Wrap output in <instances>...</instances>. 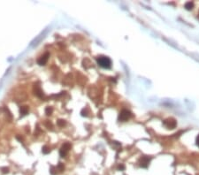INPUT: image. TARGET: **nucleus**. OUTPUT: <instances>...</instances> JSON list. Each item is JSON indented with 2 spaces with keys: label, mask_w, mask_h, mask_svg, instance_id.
Listing matches in <instances>:
<instances>
[{
  "label": "nucleus",
  "mask_w": 199,
  "mask_h": 175,
  "mask_svg": "<svg viewBox=\"0 0 199 175\" xmlns=\"http://www.w3.org/2000/svg\"><path fill=\"white\" fill-rule=\"evenodd\" d=\"M52 111H53V109H52V107H51V106H48V107L45 108V114L48 115V116H49V115H51Z\"/></svg>",
  "instance_id": "9"
},
{
  "label": "nucleus",
  "mask_w": 199,
  "mask_h": 175,
  "mask_svg": "<svg viewBox=\"0 0 199 175\" xmlns=\"http://www.w3.org/2000/svg\"><path fill=\"white\" fill-rule=\"evenodd\" d=\"M49 57H50V54L48 52H46L45 54L42 55L38 59H37V64L40 66H44L45 64L47 63L48 59H49Z\"/></svg>",
  "instance_id": "5"
},
{
  "label": "nucleus",
  "mask_w": 199,
  "mask_h": 175,
  "mask_svg": "<svg viewBox=\"0 0 199 175\" xmlns=\"http://www.w3.org/2000/svg\"><path fill=\"white\" fill-rule=\"evenodd\" d=\"M33 90H34V94L36 95L37 97H42L43 95V90L41 89V88H40L38 85H35V86H34V89H33Z\"/></svg>",
  "instance_id": "7"
},
{
  "label": "nucleus",
  "mask_w": 199,
  "mask_h": 175,
  "mask_svg": "<svg viewBox=\"0 0 199 175\" xmlns=\"http://www.w3.org/2000/svg\"><path fill=\"white\" fill-rule=\"evenodd\" d=\"M57 124H58V126L62 127V126H64L66 125V121H65L64 119H58V122H57Z\"/></svg>",
  "instance_id": "13"
},
{
  "label": "nucleus",
  "mask_w": 199,
  "mask_h": 175,
  "mask_svg": "<svg viewBox=\"0 0 199 175\" xmlns=\"http://www.w3.org/2000/svg\"><path fill=\"white\" fill-rule=\"evenodd\" d=\"M196 144H197V145L199 146V135H198V136L196 137Z\"/></svg>",
  "instance_id": "19"
},
{
  "label": "nucleus",
  "mask_w": 199,
  "mask_h": 175,
  "mask_svg": "<svg viewBox=\"0 0 199 175\" xmlns=\"http://www.w3.org/2000/svg\"><path fill=\"white\" fill-rule=\"evenodd\" d=\"M193 6H194V4L192 2H188V3L185 4V8L187 10H191L193 8Z\"/></svg>",
  "instance_id": "11"
},
{
  "label": "nucleus",
  "mask_w": 199,
  "mask_h": 175,
  "mask_svg": "<svg viewBox=\"0 0 199 175\" xmlns=\"http://www.w3.org/2000/svg\"><path fill=\"white\" fill-rule=\"evenodd\" d=\"M28 113V107L27 106H21L20 108V113H21V116H25L27 115Z\"/></svg>",
  "instance_id": "8"
},
{
  "label": "nucleus",
  "mask_w": 199,
  "mask_h": 175,
  "mask_svg": "<svg viewBox=\"0 0 199 175\" xmlns=\"http://www.w3.org/2000/svg\"><path fill=\"white\" fill-rule=\"evenodd\" d=\"M97 62L103 68H110L112 67V60L108 57L100 56L97 58Z\"/></svg>",
  "instance_id": "1"
},
{
  "label": "nucleus",
  "mask_w": 199,
  "mask_h": 175,
  "mask_svg": "<svg viewBox=\"0 0 199 175\" xmlns=\"http://www.w3.org/2000/svg\"><path fill=\"white\" fill-rule=\"evenodd\" d=\"M50 151H51V150H50V148L48 147V146H43V149H42V152L43 153V154H48V153H50Z\"/></svg>",
  "instance_id": "10"
},
{
  "label": "nucleus",
  "mask_w": 199,
  "mask_h": 175,
  "mask_svg": "<svg viewBox=\"0 0 199 175\" xmlns=\"http://www.w3.org/2000/svg\"><path fill=\"white\" fill-rule=\"evenodd\" d=\"M125 169V167H124V165H119V170H124Z\"/></svg>",
  "instance_id": "18"
},
{
  "label": "nucleus",
  "mask_w": 199,
  "mask_h": 175,
  "mask_svg": "<svg viewBox=\"0 0 199 175\" xmlns=\"http://www.w3.org/2000/svg\"><path fill=\"white\" fill-rule=\"evenodd\" d=\"M44 124H45V126H46L48 127V129H50V128L51 129V128H52V124H51L49 120H46V122H45Z\"/></svg>",
  "instance_id": "15"
},
{
  "label": "nucleus",
  "mask_w": 199,
  "mask_h": 175,
  "mask_svg": "<svg viewBox=\"0 0 199 175\" xmlns=\"http://www.w3.org/2000/svg\"><path fill=\"white\" fill-rule=\"evenodd\" d=\"M82 116H88V114H87V109H83L82 110Z\"/></svg>",
  "instance_id": "17"
},
{
  "label": "nucleus",
  "mask_w": 199,
  "mask_h": 175,
  "mask_svg": "<svg viewBox=\"0 0 199 175\" xmlns=\"http://www.w3.org/2000/svg\"><path fill=\"white\" fill-rule=\"evenodd\" d=\"M131 117V113L128 110H122L119 115V120L124 122Z\"/></svg>",
  "instance_id": "3"
},
{
  "label": "nucleus",
  "mask_w": 199,
  "mask_h": 175,
  "mask_svg": "<svg viewBox=\"0 0 199 175\" xmlns=\"http://www.w3.org/2000/svg\"><path fill=\"white\" fill-rule=\"evenodd\" d=\"M57 167H54V166H51V170H50V172H51V175H56L57 173H58V172H57Z\"/></svg>",
  "instance_id": "14"
},
{
  "label": "nucleus",
  "mask_w": 199,
  "mask_h": 175,
  "mask_svg": "<svg viewBox=\"0 0 199 175\" xmlns=\"http://www.w3.org/2000/svg\"><path fill=\"white\" fill-rule=\"evenodd\" d=\"M71 144L69 142H66V143H64V144L62 145V147L60 148V150H59V154H60V156H62V157H64V156H66L67 155V153L69 152V150H71Z\"/></svg>",
  "instance_id": "2"
},
{
  "label": "nucleus",
  "mask_w": 199,
  "mask_h": 175,
  "mask_svg": "<svg viewBox=\"0 0 199 175\" xmlns=\"http://www.w3.org/2000/svg\"><path fill=\"white\" fill-rule=\"evenodd\" d=\"M1 171H2V172L3 173H8L9 172V168H7V167H3V168H1Z\"/></svg>",
  "instance_id": "16"
},
{
  "label": "nucleus",
  "mask_w": 199,
  "mask_h": 175,
  "mask_svg": "<svg viewBox=\"0 0 199 175\" xmlns=\"http://www.w3.org/2000/svg\"><path fill=\"white\" fill-rule=\"evenodd\" d=\"M150 161V158H149L148 156H142L139 160V165L141 167L146 168L149 165Z\"/></svg>",
  "instance_id": "6"
},
{
  "label": "nucleus",
  "mask_w": 199,
  "mask_h": 175,
  "mask_svg": "<svg viewBox=\"0 0 199 175\" xmlns=\"http://www.w3.org/2000/svg\"><path fill=\"white\" fill-rule=\"evenodd\" d=\"M164 125H165V126L167 127V128H170V129L175 128V126H176V120L174 119H173V118L166 119L164 121Z\"/></svg>",
  "instance_id": "4"
},
{
  "label": "nucleus",
  "mask_w": 199,
  "mask_h": 175,
  "mask_svg": "<svg viewBox=\"0 0 199 175\" xmlns=\"http://www.w3.org/2000/svg\"><path fill=\"white\" fill-rule=\"evenodd\" d=\"M57 169H58V171H59L60 172H62L65 170V166H64V165H63L62 163H59L58 165L57 166Z\"/></svg>",
  "instance_id": "12"
}]
</instances>
